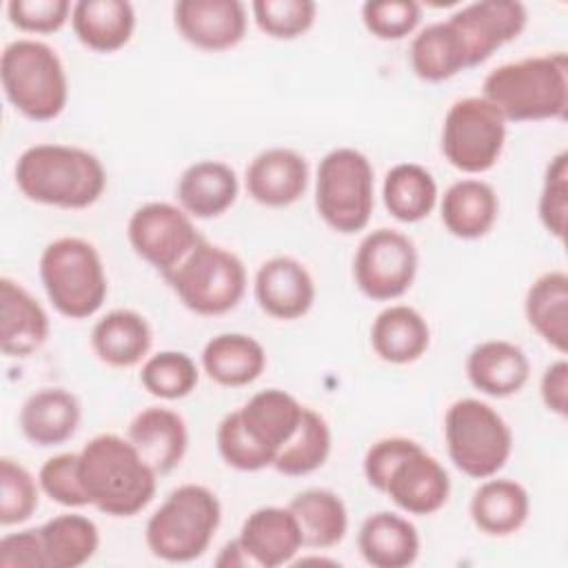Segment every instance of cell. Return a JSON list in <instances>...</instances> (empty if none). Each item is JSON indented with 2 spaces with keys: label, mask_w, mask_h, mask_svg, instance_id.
<instances>
[{
  "label": "cell",
  "mask_w": 568,
  "mask_h": 568,
  "mask_svg": "<svg viewBox=\"0 0 568 568\" xmlns=\"http://www.w3.org/2000/svg\"><path fill=\"white\" fill-rule=\"evenodd\" d=\"M422 20V4L415 0H368L362 4V22L377 40H402Z\"/></svg>",
  "instance_id": "obj_42"
},
{
  "label": "cell",
  "mask_w": 568,
  "mask_h": 568,
  "mask_svg": "<svg viewBox=\"0 0 568 568\" xmlns=\"http://www.w3.org/2000/svg\"><path fill=\"white\" fill-rule=\"evenodd\" d=\"M202 371L220 386H248L266 368L264 346L246 333H220L211 337L200 355Z\"/></svg>",
  "instance_id": "obj_30"
},
{
  "label": "cell",
  "mask_w": 568,
  "mask_h": 568,
  "mask_svg": "<svg viewBox=\"0 0 568 568\" xmlns=\"http://www.w3.org/2000/svg\"><path fill=\"white\" fill-rule=\"evenodd\" d=\"M331 426L313 408L304 406L295 435L277 450L273 468L286 477H304L324 466L331 455Z\"/></svg>",
  "instance_id": "obj_37"
},
{
  "label": "cell",
  "mask_w": 568,
  "mask_h": 568,
  "mask_svg": "<svg viewBox=\"0 0 568 568\" xmlns=\"http://www.w3.org/2000/svg\"><path fill=\"white\" fill-rule=\"evenodd\" d=\"M257 306L275 320H297L315 302V282L308 268L291 257L275 255L260 264L253 280Z\"/></svg>",
  "instance_id": "obj_16"
},
{
  "label": "cell",
  "mask_w": 568,
  "mask_h": 568,
  "mask_svg": "<svg viewBox=\"0 0 568 568\" xmlns=\"http://www.w3.org/2000/svg\"><path fill=\"white\" fill-rule=\"evenodd\" d=\"M375 206V171L371 160L353 149L328 151L315 171V209L337 233L351 235L368 226Z\"/></svg>",
  "instance_id": "obj_8"
},
{
  "label": "cell",
  "mask_w": 568,
  "mask_h": 568,
  "mask_svg": "<svg viewBox=\"0 0 568 568\" xmlns=\"http://www.w3.org/2000/svg\"><path fill=\"white\" fill-rule=\"evenodd\" d=\"M78 473L89 504L111 517L138 515L158 488V473L129 437L115 433H100L82 446Z\"/></svg>",
  "instance_id": "obj_1"
},
{
  "label": "cell",
  "mask_w": 568,
  "mask_h": 568,
  "mask_svg": "<svg viewBox=\"0 0 568 568\" xmlns=\"http://www.w3.org/2000/svg\"><path fill=\"white\" fill-rule=\"evenodd\" d=\"M357 548L373 568H406L419 555V532L408 517L377 510L362 521Z\"/></svg>",
  "instance_id": "obj_24"
},
{
  "label": "cell",
  "mask_w": 568,
  "mask_h": 568,
  "mask_svg": "<svg viewBox=\"0 0 568 568\" xmlns=\"http://www.w3.org/2000/svg\"><path fill=\"white\" fill-rule=\"evenodd\" d=\"M184 308L213 317L233 311L246 293L244 262L229 248L202 240L164 275Z\"/></svg>",
  "instance_id": "obj_9"
},
{
  "label": "cell",
  "mask_w": 568,
  "mask_h": 568,
  "mask_svg": "<svg viewBox=\"0 0 568 568\" xmlns=\"http://www.w3.org/2000/svg\"><path fill=\"white\" fill-rule=\"evenodd\" d=\"M240 193L235 171L222 160H200L186 166L178 180L175 197L195 220H211L226 213Z\"/></svg>",
  "instance_id": "obj_22"
},
{
  "label": "cell",
  "mask_w": 568,
  "mask_h": 568,
  "mask_svg": "<svg viewBox=\"0 0 568 568\" xmlns=\"http://www.w3.org/2000/svg\"><path fill=\"white\" fill-rule=\"evenodd\" d=\"M528 326L559 355L568 351V275L559 268L541 273L526 291Z\"/></svg>",
  "instance_id": "obj_32"
},
{
  "label": "cell",
  "mask_w": 568,
  "mask_h": 568,
  "mask_svg": "<svg viewBox=\"0 0 568 568\" xmlns=\"http://www.w3.org/2000/svg\"><path fill=\"white\" fill-rule=\"evenodd\" d=\"M246 7L240 0H178L173 24L178 33L202 51H229L246 36Z\"/></svg>",
  "instance_id": "obj_14"
},
{
  "label": "cell",
  "mask_w": 568,
  "mask_h": 568,
  "mask_svg": "<svg viewBox=\"0 0 568 568\" xmlns=\"http://www.w3.org/2000/svg\"><path fill=\"white\" fill-rule=\"evenodd\" d=\"M444 442L455 468L473 479L497 475L513 453L508 422L477 397H462L446 408Z\"/></svg>",
  "instance_id": "obj_7"
},
{
  "label": "cell",
  "mask_w": 568,
  "mask_h": 568,
  "mask_svg": "<svg viewBox=\"0 0 568 568\" xmlns=\"http://www.w3.org/2000/svg\"><path fill=\"white\" fill-rule=\"evenodd\" d=\"M78 397L58 386L31 393L20 406V430L33 446H58L71 439L80 426Z\"/></svg>",
  "instance_id": "obj_23"
},
{
  "label": "cell",
  "mask_w": 568,
  "mask_h": 568,
  "mask_svg": "<svg viewBox=\"0 0 568 568\" xmlns=\"http://www.w3.org/2000/svg\"><path fill=\"white\" fill-rule=\"evenodd\" d=\"M135 20L129 0H78L71 11L75 38L95 53H113L129 44Z\"/></svg>",
  "instance_id": "obj_29"
},
{
  "label": "cell",
  "mask_w": 568,
  "mask_h": 568,
  "mask_svg": "<svg viewBox=\"0 0 568 568\" xmlns=\"http://www.w3.org/2000/svg\"><path fill=\"white\" fill-rule=\"evenodd\" d=\"M69 0H9V22L24 33H55L71 20Z\"/></svg>",
  "instance_id": "obj_45"
},
{
  "label": "cell",
  "mask_w": 568,
  "mask_h": 568,
  "mask_svg": "<svg viewBox=\"0 0 568 568\" xmlns=\"http://www.w3.org/2000/svg\"><path fill=\"white\" fill-rule=\"evenodd\" d=\"M417 264L415 242L397 229L382 226L362 237L353 257V277L368 300L390 302L413 286Z\"/></svg>",
  "instance_id": "obj_11"
},
{
  "label": "cell",
  "mask_w": 568,
  "mask_h": 568,
  "mask_svg": "<svg viewBox=\"0 0 568 568\" xmlns=\"http://www.w3.org/2000/svg\"><path fill=\"white\" fill-rule=\"evenodd\" d=\"M153 342L144 315L133 308H113L91 328V348L100 362L113 368H131L146 359Z\"/></svg>",
  "instance_id": "obj_27"
},
{
  "label": "cell",
  "mask_w": 568,
  "mask_h": 568,
  "mask_svg": "<svg viewBox=\"0 0 568 568\" xmlns=\"http://www.w3.org/2000/svg\"><path fill=\"white\" fill-rule=\"evenodd\" d=\"M448 22L462 36L470 69L486 62L526 29L528 9L517 0H479L459 7L448 16Z\"/></svg>",
  "instance_id": "obj_13"
},
{
  "label": "cell",
  "mask_w": 568,
  "mask_h": 568,
  "mask_svg": "<svg viewBox=\"0 0 568 568\" xmlns=\"http://www.w3.org/2000/svg\"><path fill=\"white\" fill-rule=\"evenodd\" d=\"M220 521L222 506L217 495L202 484H182L149 517L144 541L153 557L186 564L209 550Z\"/></svg>",
  "instance_id": "obj_4"
},
{
  "label": "cell",
  "mask_w": 568,
  "mask_h": 568,
  "mask_svg": "<svg viewBox=\"0 0 568 568\" xmlns=\"http://www.w3.org/2000/svg\"><path fill=\"white\" fill-rule=\"evenodd\" d=\"M530 513L528 490L508 477L484 479L468 504V515L477 530L490 537H508L517 532Z\"/></svg>",
  "instance_id": "obj_26"
},
{
  "label": "cell",
  "mask_w": 568,
  "mask_h": 568,
  "mask_svg": "<svg viewBox=\"0 0 568 568\" xmlns=\"http://www.w3.org/2000/svg\"><path fill=\"white\" fill-rule=\"evenodd\" d=\"M430 344L426 317L408 304H390L371 324V346L388 364L417 362Z\"/></svg>",
  "instance_id": "obj_28"
},
{
  "label": "cell",
  "mask_w": 568,
  "mask_h": 568,
  "mask_svg": "<svg viewBox=\"0 0 568 568\" xmlns=\"http://www.w3.org/2000/svg\"><path fill=\"white\" fill-rule=\"evenodd\" d=\"M439 215L450 235L459 240H477L495 226L499 197L488 182L479 178H462L444 191Z\"/></svg>",
  "instance_id": "obj_25"
},
{
  "label": "cell",
  "mask_w": 568,
  "mask_h": 568,
  "mask_svg": "<svg viewBox=\"0 0 568 568\" xmlns=\"http://www.w3.org/2000/svg\"><path fill=\"white\" fill-rule=\"evenodd\" d=\"M304 406L282 388H266L255 393L244 406L237 408L240 422L246 433L266 448L273 459L277 450L295 435L302 422Z\"/></svg>",
  "instance_id": "obj_31"
},
{
  "label": "cell",
  "mask_w": 568,
  "mask_h": 568,
  "mask_svg": "<svg viewBox=\"0 0 568 568\" xmlns=\"http://www.w3.org/2000/svg\"><path fill=\"white\" fill-rule=\"evenodd\" d=\"M539 395L544 406L552 415H559V417L568 415V362L564 357L546 366L539 382Z\"/></svg>",
  "instance_id": "obj_48"
},
{
  "label": "cell",
  "mask_w": 568,
  "mask_h": 568,
  "mask_svg": "<svg viewBox=\"0 0 568 568\" xmlns=\"http://www.w3.org/2000/svg\"><path fill=\"white\" fill-rule=\"evenodd\" d=\"M481 98L506 122L564 120L568 111V55L552 51L504 62L484 78Z\"/></svg>",
  "instance_id": "obj_3"
},
{
  "label": "cell",
  "mask_w": 568,
  "mask_h": 568,
  "mask_svg": "<svg viewBox=\"0 0 568 568\" xmlns=\"http://www.w3.org/2000/svg\"><path fill=\"white\" fill-rule=\"evenodd\" d=\"M304 548H333L348 530V510L344 499L328 488H306L288 501Z\"/></svg>",
  "instance_id": "obj_34"
},
{
  "label": "cell",
  "mask_w": 568,
  "mask_h": 568,
  "mask_svg": "<svg viewBox=\"0 0 568 568\" xmlns=\"http://www.w3.org/2000/svg\"><path fill=\"white\" fill-rule=\"evenodd\" d=\"M38 528L47 568H78L98 552L100 530L87 515L62 513Z\"/></svg>",
  "instance_id": "obj_36"
},
{
  "label": "cell",
  "mask_w": 568,
  "mask_h": 568,
  "mask_svg": "<svg viewBox=\"0 0 568 568\" xmlns=\"http://www.w3.org/2000/svg\"><path fill=\"white\" fill-rule=\"evenodd\" d=\"M40 490L64 508L91 506L78 473V453H58L49 457L38 470Z\"/></svg>",
  "instance_id": "obj_44"
},
{
  "label": "cell",
  "mask_w": 568,
  "mask_h": 568,
  "mask_svg": "<svg viewBox=\"0 0 568 568\" xmlns=\"http://www.w3.org/2000/svg\"><path fill=\"white\" fill-rule=\"evenodd\" d=\"M253 568H277L291 564L304 548L293 513L282 506L255 508L235 537Z\"/></svg>",
  "instance_id": "obj_18"
},
{
  "label": "cell",
  "mask_w": 568,
  "mask_h": 568,
  "mask_svg": "<svg viewBox=\"0 0 568 568\" xmlns=\"http://www.w3.org/2000/svg\"><path fill=\"white\" fill-rule=\"evenodd\" d=\"M437 197V182L422 164L399 162L384 175L382 200L397 222H422L433 213Z\"/></svg>",
  "instance_id": "obj_35"
},
{
  "label": "cell",
  "mask_w": 568,
  "mask_h": 568,
  "mask_svg": "<svg viewBox=\"0 0 568 568\" xmlns=\"http://www.w3.org/2000/svg\"><path fill=\"white\" fill-rule=\"evenodd\" d=\"M251 13L262 33L275 40L304 36L317 16L313 0H253Z\"/></svg>",
  "instance_id": "obj_39"
},
{
  "label": "cell",
  "mask_w": 568,
  "mask_h": 568,
  "mask_svg": "<svg viewBox=\"0 0 568 568\" xmlns=\"http://www.w3.org/2000/svg\"><path fill=\"white\" fill-rule=\"evenodd\" d=\"M506 124L486 98H459L448 106L442 122V153L462 173H486L501 158Z\"/></svg>",
  "instance_id": "obj_10"
},
{
  "label": "cell",
  "mask_w": 568,
  "mask_h": 568,
  "mask_svg": "<svg viewBox=\"0 0 568 568\" xmlns=\"http://www.w3.org/2000/svg\"><path fill=\"white\" fill-rule=\"evenodd\" d=\"M38 271L44 293L60 315L84 320L102 308L109 282L104 262L89 240L64 235L49 242Z\"/></svg>",
  "instance_id": "obj_6"
},
{
  "label": "cell",
  "mask_w": 568,
  "mask_h": 568,
  "mask_svg": "<svg viewBox=\"0 0 568 568\" xmlns=\"http://www.w3.org/2000/svg\"><path fill=\"white\" fill-rule=\"evenodd\" d=\"M217 453L226 466L244 473H255L273 466V455L262 448L242 426L237 408L226 413L215 430Z\"/></svg>",
  "instance_id": "obj_41"
},
{
  "label": "cell",
  "mask_w": 568,
  "mask_h": 568,
  "mask_svg": "<svg viewBox=\"0 0 568 568\" xmlns=\"http://www.w3.org/2000/svg\"><path fill=\"white\" fill-rule=\"evenodd\" d=\"M200 371L184 351H160L149 355L140 371V382L158 399H182L197 386Z\"/></svg>",
  "instance_id": "obj_38"
},
{
  "label": "cell",
  "mask_w": 568,
  "mask_h": 568,
  "mask_svg": "<svg viewBox=\"0 0 568 568\" xmlns=\"http://www.w3.org/2000/svg\"><path fill=\"white\" fill-rule=\"evenodd\" d=\"M126 437L158 475H166L180 466L189 448V428L184 417L166 406L142 408L131 419Z\"/></svg>",
  "instance_id": "obj_20"
},
{
  "label": "cell",
  "mask_w": 568,
  "mask_h": 568,
  "mask_svg": "<svg viewBox=\"0 0 568 568\" xmlns=\"http://www.w3.org/2000/svg\"><path fill=\"white\" fill-rule=\"evenodd\" d=\"M40 499V484L16 459H0V524L16 526L27 521Z\"/></svg>",
  "instance_id": "obj_40"
},
{
  "label": "cell",
  "mask_w": 568,
  "mask_h": 568,
  "mask_svg": "<svg viewBox=\"0 0 568 568\" xmlns=\"http://www.w3.org/2000/svg\"><path fill=\"white\" fill-rule=\"evenodd\" d=\"M44 306L16 280L0 277V348L9 357L33 355L49 337Z\"/></svg>",
  "instance_id": "obj_19"
},
{
  "label": "cell",
  "mask_w": 568,
  "mask_h": 568,
  "mask_svg": "<svg viewBox=\"0 0 568 568\" xmlns=\"http://www.w3.org/2000/svg\"><path fill=\"white\" fill-rule=\"evenodd\" d=\"M0 568H47L40 528L7 532L0 539Z\"/></svg>",
  "instance_id": "obj_47"
},
{
  "label": "cell",
  "mask_w": 568,
  "mask_h": 568,
  "mask_svg": "<svg viewBox=\"0 0 568 568\" xmlns=\"http://www.w3.org/2000/svg\"><path fill=\"white\" fill-rule=\"evenodd\" d=\"M215 564H217L220 568H251V561H248V557H246V552L242 550V546H240L237 539H231V541H226V544L222 546V550H220Z\"/></svg>",
  "instance_id": "obj_49"
},
{
  "label": "cell",
  "mask_w": 568,
  "mask_h": 568,
  "mask_svg": "<svg viewBox=\"0 0 568 568\" xmlns=\"http://www.w3.org/2000/svg\"><path fill=\"white\" fill-rule=\"evenodd\" d=\"M13 178L27 200L58 209H87L106 189V171L98 155L58 142L24 149L16 160Z\"/></svg>",
  "instance_id": "obj_2"
},
{
  "label": "cell",
  "mask_w": 568,
  "mask_h": 568,
  "mask_svg": "<svg viewBox=\"0 0 568 568\" xmlns=\"http://www.w3.org/2000/svg\"><path fill=\"white\" fill-rule=\"evenodd\" d=\"M384 495L406 515L426 517L448 501L450 477L437 457L417 446L393 468Z\"/></svg>",
  "instance_id": "obj_15"
},
{
  "label": "cell",
  "mask_w": 568,
  "mask_h": 568,
  "mask_svg": "<svg viewBox=\"0 0 568 568\" xmlns=\"http://www.w3.org/2000/svg\"><path fill=\"white\" fill-rule=\"evenodd\" d=\"M408 60L413 73L424 82H444L468 69L466 47L448 18L433 22L413 36Z\"/></svg>",
  "instance_id": "obj_33"
},
{
  "label": "cell",
  "mask_w": 568,
  "mask_h": 568,
  "mask_svg": "<svg viewBox=\"0 0 568 568\" xmlns=\"http://www.w3.org/2000/svg\"><path fill=\"white\" fill-rule=\"evenodd\" d=\"M537 213L544 229L552 237L564 240L566 220H568V153L566 151H559L544 171Z\"/></svg>",
  "instance_id": "obj_43"
},
{
  "label": "cell",
  "mask_w": 568,
  "mask_h": 568,
  "mask_svg": "<svg viewBox=\"0 0 568 568\" xmlns=\"http://www.w3.org/2000/svg\"><path fill=\"white\" fill-rule=\"evenodd\" d=\"M0 82L16 111L36 122L58 118L69 102V78L58 51L36 38H18L2 49Z\"/></svg>",
  "instance_id": "obj_5"
},
{
  "label": "cell",
  "mask_w": 568,
  "mask_h": 568,
  "mask_svg": "<svg viewBox=\"0 0 568 568\" xmlns=\"http://www.w3.org/2000/svg\"><path fill=\"white\" fill-rule=\"evenodd\" d=\"M466 377L473 388L488 397H510L526 386L530 359L515 342L486 339L468 353Z\"/></svg>",
  "instance_id": "obj_21"
},
{
  "label": "cell",
  "mask_w": 568,
  "mask_h": 568,
  "mask_svg": "<svg viewBox=\"0 0 568 568\" xmlns=\"http://www.w3.org/2000/svg\"><path fill=\"white\" fill-rule=\"evenodd\" d=\"M419 444L415 439L408 437H382L377 442H373L364 455L362 468H364V477L368 481V486H373L375 490L384 493V486L388 481V475L393 473V468Z\"/></svg>",
  "instance_id": "obj_46"
},
{
  "label": "cell",
  "mask_w": 568,
  "mask_h": 568,
  "mask_svg": "<svg viewBox=\"0 0 568 568\" xmlns=\"http://www.w3.org/2000/svg\"><path fill=\"white\" fill-rule=\"evenodd\" d=\"M246 193L262 206L295 204L308 189V162L293 149L271 146L260 151L244 171Z\"/></svg>",
  "instance_id": "obj_17"
},
{
  "label": "cell",
  "mask_w": 568,
  "mask_h": 568,
  "mask_svg": "<svg viewBox=\"0 0 568 568\" xmlns=\"http://www.w3.org/2000/svg\"><path fill=\"white\" fill-rule=\"evenodd\" d=\"M126 237L135 255L162 273V277L204 240L193 217L171 202L138 206L126 222Z\"/></svg>",
  "instance_id": "obj_12"
}]
</instances>
